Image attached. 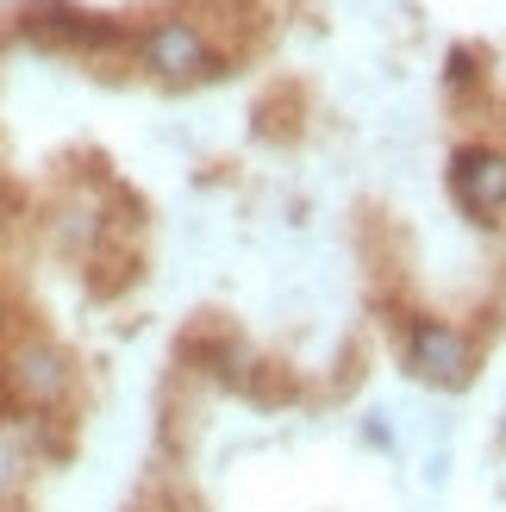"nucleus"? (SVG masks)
<instances>
[{
    "label": "nucleus",
    "instance_id": "nucleus-5",
    "mask_svg": "<svg viewBox=\"0 0 506 512\" xmlns=\"http://www.w3.org/2000/svg\"><path fill=\"white\" fill-rule=\"evenodd\" d=\"M450 200L469 219L506 213V150L500 144H457L450 150Z\"/></svg>",
    "mask_w": 506,
    "mask_h": 512
},
{
    "label": "nucleus",
    "instance_id": "nucleus-6",
    "mask_svg": "<svg viewBox=\"0 0 506 512\" xmlns=\"http://www.w3.org/2000/svg\"><path fill=\"white\" fill-rule=\"evenodd\" d=\"M100 225H107V219H100L94 200H63V207H57V244L63 250H88L100 238Z\"/></svg>",
    "mask_w": 506,
    "mask_h": 512
},
{
    "label": "nucleus",
    "instance_id": "nucleus-7",
    "mask_svg": "<svg viewBox=\"0 0 506 512\" xmlns=\"http://www.w3.org/2000/svg\"><path fill=\"white\" fill-rule=\"evenodd\" d=\"M32 475V450H25V431L19 425H0V500H13Z\"/></svg>",
    "mask_w": 506,
    "mask_h": 512
},
{
    "label": "nucleus",
    "instance_id": "nucleus-8",
    "mask_svg": "<svg viewBox=\"0 0 506 512\" xmlns=\"http://www.w3.org/2000/svg\"><path fill=\"white\" fill-rule=\"evenodd\" d=\"M0 325H7V294H0Z\"/></svg>",
    "mask_w": 506,
    "mask_h": 512
},
{
    "label": "nucleus",
    "instance_id": "nucleus-2",
    "mask_svg": "<svg viewBox=\"0 0 506 512\" xmlns=\"http://www.w3.org/2000/svg\"><path fill=\"white\" fill-rule=\"evenodd\" d=\"M19 38L38 44V50H94L100 57V50L132 44V25L88 13L75 0H32V7H19Z\"/></svg>",
    "mask_w": 506,
    "mask_h": 512
},
{
    "label": "nucleus",
    "instance_id": "nucleus-3",
    "mask_svg": "<svg viewBox=\"0 0 506 512\" xmlns=\"http://www.w3.org/2000/svg\"><path fill=\"white\" fill-rule=\"evenodd\" d=\"M132 44H138V63L157 75V82H207V75H219V50L200 32V19H182V13L157 19V25H144Z\"/></svg>",
    "mask_w": 506,
    "mask_h": 512
},
{
    "label": "nucleus",
    "instance_id": "nucleus-4",
    "mask_svg": "<svg viewBox=\"0 0 506 512\" xmlns=\"http://www.w3.org/2000/svg\"><path fill=\"white\" fill-rule=\"evenodd\" d=\"M400 356H407V369L419 381H432V388L457 394L475 381V369H482V356H475V338L444 319H413L407 325V344H400Z\"/></svg>",
    "mask_w": 506,
    "mask_h": 512
},
{
    "label": "nucleus",
    "instance_id": "nucleus-1",
    "mask_svg": "<svg viewBox=\"0 0 506 512\" xmlns=\"http://www.w3.org/2000/svg\"><path fill=\"white\" fill-rule=\"evenodd\" d=\"M0 388H7V400H19L25 413H57L75 394V363L44 331H13L7 350H0Z\"/></svg>",
    "mask_w": 506,
    "mask_h": 512
}]
</instances>
